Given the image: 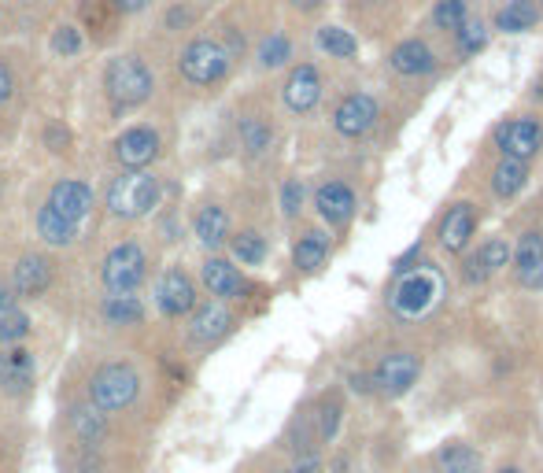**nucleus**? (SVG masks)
<instances>
[{"mask_svg":"<svg viewBox=\"0 0 543 473\" xmlns=\"http://www.w3.org/2000/svg\"><path fill=\"white\" fill-rule=\"evenodd\" d=\"M451 296V281L436 259H418L407 270H396L388 281L385 307L399 326H425L444 311Z\"/></svg>","mask_w":543,"mask_h":473,"instance_id":"nucleus-1","label":"nucleus"},{"mask_svg":"<svg viewBox=\"0 0 543 473\" xmlns=\"http://www.w3.org/2000/svg\"><path fill=\"white\" fill-rule=\"evenodd\" d=\"M159 196H163V182L156 174L133 170V174H122L111 182L108 211L115 219H145L152 207H159Z\"/></svg>","mask_w":543,"mask_h":473,"instance_id":"nucleus-2","label":"nucleus"},{"mask_svg":"<svg viewBox=\"0 0 543 473\" xmlns=\"http://www.w3.org/2000/svg\"><path fill=\"white\" fill-rule=\"evenodd\" d=\"M418 377H422V355L411 348H388L370 370V385L388 400H399L418 385Z\"/></svg>","mask_w":543,"mask_h":473,"instance_id":"nucleus-3","label":"nucleus"},{"mask_svg":"<svg viewBox=\"0 0 543 473\" xmlns=\"http://www.w3.org/2000/svg\"><path fill=\"white\" fill-rule=\"evenodd\" d=\"M152 71L137 56H115L104 71V89L115 100V108H137L152 97Z\"/></svg>","mask_w":543,"mask_h":473,"instance_id":"nucleus-4","label":"nucleus"},{"mask_svg":"<svg viewBox=\"0 0 543 473\" xmlns=\"http://www.w3.org/2000/svg\"><path fill=\"white\" fill-rule=\"evenodd\" d=\"M141 392V377L130 363H108L100 366L89 381V403H97L100 411H126Z\"/></svg>","mask_w":543,"mask_h":473,"instance_id":"nucleus-5","label":"nucleus"},{"mask_svg":"<svg viewBox=\"0 0 543 473\" xmlns=\"http://www.w3.org/2000/svg\"><path fill=\"white\" fill-rule=\"evenodd\" d=\"M492 145L499 156L521 159V163H532V159L543 156V119L540 115H510L495 126Z\"/></svg>","mask_w":543,"mask_h":473,"instance_id":"nucleus-6","label":"nucleus"},{"mask_svg":"<svg viewBox=\"0 0 543 473\" xmlns=\"http://www.w3.org/2000/svg\"><path fill=\"white\" fill-rule=\"evenodd\" d=\"M181 74L193 85H218L233 67V52L215 37H196L189 49L181 52Z\"/></svg>","mask_w":543,"mask_h":473,"instance_id":"nucleus-7","label":"nucleus"},{"mask_svg":"<svg viewBox=\"0 0 543 473\" xmlns=\"http://www.w3.org/2000/svg\"><path fill=\"white\" fill-rule=\"evenodd\" d=\"M477 226H481L477 204L473 200H451L436 222V248L444 255H462L477 237Z\"/></svg>","mask_w":543,"mask_h":473,"instance_id":"nucleus-8","label":"nucleus"},{"mask_svg":"<svg viewBox=\"0 0 543 473\" xmlns=\"http://www.w3.org/2000/svg\"><path fill=\"white\" fill-rule=\"evenodd\" d=\"M100 278H104V289L108 292H133L141 281L148 278V255L141 244L133 241H122L115 244L104 259V270H100Z\"/></svg>","mask_w":543,"mask_h":473,"instance_id":"nucleus-9","label":"nucleus"},{"mask_svg":"<svg viewBox=\"0 0 543 473\" xmlns=\"http://www.w3.org/2000/svg\"><path fill=\"white\" fill-rule=\"evenodd\" d=\"M314 211H318V219L326 222L329 230L348 233L351 222H355V211H359V193L344 178H326L314 189Z\"/></svg>","mask_w":543,"mask_h":473,"instance_id":"nucleus-10","label":"nucleus"},{"mask_svg":"<svg viewBox=\"0 0 543 473\" xmlns=\"http://www.w3.org/2000/svg\"><path fill=\"white\" fill-rule=\"evenodd\" d=\"M377 119H381V104H377L374 93H348V97L337 100L333 108V130H337L344 141H362V137L374 134Z\"/></svg>","mask_w":543,"mask_h":473,"instance_id":"nucleus-11","label":"nucleus"},{"mask_svg":"<svg viewBox=\"0 0 543 473\" xmlns=\"http://www.w3.org/2000/svg\"><path fill=\"white\" fill-rule=\"evenodd\" d=\"M462 259V285H484L503 267H510V241L507 237H484L477 248H466Z\"/></svg>","mask_w":543,"mask_h":473,"instance_id":"nucleus-12","label":"nucleus"},{"mask_svg":"<svg viewBox=\"0 0 543 473\" xmlns=\"http://www.w3.org/2000/svg\"><path fill=\"white\" fill-rule=\"evenodd\" d=\"M510 267H514V281L525 292H543V230L532 226L518 237V244H510Z\"/></svg>","mask_w":543,"mask_h":473,"instance_id":"nucleus-13","label":"nucleus"},{"mask_svg":"<svg viewBox=\"0 0 543 473\" xmlns=\"http://www.w3.org/2000/svg\"><path fill=\"white\" fill-rule=\"evenodd\" d=\"M322 74L314 63H296L281 85V104L292 111V115H311L318 104H322Z\"/></svg>","mask_w":543,"mask_h":473,"instance_id":"nucleus-14","label":"nucleus"},{"mask_svg":"<svg viewBox=\"0 0 543 473\" xmlns=\"http://www.w3.org/2000/svg\"><path fill=\"white\" fill-rule=\"evenodd\" d=\"M436 63H440V56L425 37H403L388 52V71L396 78H429L436 71Z\"/></svg>","mask_w":543,"mask_h":473,"instance_id":"nucleus-15","label":"nucleus"},{"mask_svg":"<svg viewBox=\"0 0 543 473\" xmlns=\"http://www.w3.org/2000/svg\"><path fill=\"white\" fill-rule=\"evenodd\" d=\"M156 304L167 318H185L196 307V285L181 267H167V274L159 278Z\"/></svg>","mask_w":543,"mask_h":473,"instance_id":"nucleus-16","label":"nucleus"},{"mask_svg":"<svg viewBox=\"0 0 543 473\" xmlns=\"http://www.w3.org/2000/svg\"><path fill=\"white\" fill-rule=\"evenodd\" d=\"M200 278H204L207 292L215 296V300H241L244 292H248V278L241 274V267H233L230 259H222V255H207L204 267H200Z\"/></svg>","mask_w":543,"mask_h":473,"instance_id":"nucleus-17","label":"nucleus"},{"mask_svg":"<svg viewBox=\"0 0 543 473\" xmlns=\"http://www.w3.org/2000/svg\"><path fill=\"white\" fill-rule=\"evenodd\" d=\"M45 204L60 215V219L74 222V226H82L85 215L93 211V189L85 182H78V178H67V182H56L52 185V193Z\"/></svg>","mask_w":543,"mask_h":473,"instance_id":"nucleus-18","label":"nucleus"},{"mask_svg":"<svg viewBox=\"0 0 543 473\" xmlns=\"http://www.w3.org/2000/svg\"><path fill=\"white\" fill-rule=\"evenodd\" d=\"M159 156V134L152 126H130L126 134L115 137V159L122 167L141 170Z\"/></svg>","mask_w":543,"mask_h":473,"instance_id":"nucleus-19","label":"nucleus"},{"mask_svg":"<svg viewBox=\"0 0 543 473\" xmlns=\"http://www.w3.org/2000/svg\"><path fill=\"white\" fill-rule=\"evenodd\" d=\"M329 252H333V237L322 226H307L292 244V267L296 274H318L329 263Z\"/></svg>","mask_w":543,"mask_h":473,"instance_id":"nucleus-20","label":"nucleus"},{"mask_svg":"<svg viewBox=\"0 0 543 473\" xmlns=\"http://www.w3.org/2000/svg\"><path fill=\"white\" fill-rule=\"evenodd\" d=\"M529 167L532 163L499 156L492 163V170H488V178H484L488 193H492L495 200H518V196L525 193V185H529Z\"/></svg>","mask_w":543,"mask_h":473,"instance_id":"nucleus-21","label":"nucleus"},{"mask_svg":"<svg viewBox=\"0 0 543 473\" xmlns=\"http://www.w3.org/2000/svg\"><path fill=\"white\" fill-rule=\"evenodd\" d=\"M189 315H193V322H189V340H196V344H215V340H222L233 329L230 307L222 304V300L193 307Z\"/></svg>","mask_w":543,"mask_h":473,"instance_id":"nucleus-22","label":"nucleus"},{"mask_svg":"<svg viewBox=\"0 0 543 473\" xmlns=\"http://www.w3.org/2000/svg\"><path fill=\"white\" fill-rule=\"evenodd\" d=\"M34 385V355L26 348H8L0 355V392L23 396Z\"/></svg>","mask_w":543,"mask_h":473,"instance_id":"nucleus-23","label":"nucleus"},{"mask_svg":"<svg viewBox=\"0 0 543 473\" xmlns=\"http://www.w3.org/2000/svg\"><path fill=\"white\" fill-rule=\"evenodd\" d=\"M52 285V267L45 255H23L12 270V289L19 296H41Z\"/></svg>","mask_w":543,"mask_h":473,"instance_id":"nucleus-24","label":"nucleus"},{"mask_svg":"<svg viewBox=\"0 0 543 473\" xmlns=\"http://www.w3.org/2000/svg\"><path fill=\"white\" fill-rule=\"evenodd\" d=\"M433 473H481V455L470 440H447L433 455Z\"/></svg>","mask_w":543,"mask_h":473,"instance_id":"nucleus-25","label":"nucleus"},{"mask_svg":"<svg viewBox=\"0 0 543 473\" xmlns=\"http://www.w3.org/2000/svg\"><path fill=\"white\" fill-rule=\"evenodd\" d=\"M543 19L540 4L536 0H507L499 12H495V30L499 34H525V30H536Z\"/></svg>","mask_w":543,"mask_h":473,"instance_id":"nucleus-26","label":"nucleus"},{"mask_svg":"<svg viewBox=\"0 0 543 473\" xmlns=\"http://www.w3.org/2000/svg\"><path fill=\"white\" fill-rule=\"evenodd\" d=\"M193 233L204 248H218V244L230 241V215H226V207H218V204L200 207L193 219Z\"/></svg>","mask_w":543,"mask_h":473,"instance_id":"nucleus-27","label":"nucleus"},{"mask_svg":"<svg viewBox=\"0 0 543 473\" xmlns=\"http://www.w3.org/2000/svg\"><path fill=\"white\" fill-rule=\"evenodd\" d=\"M78 230H82V226L60 219L49 204H41V211H37V233H41V241L45 244H52V248H67V244H74Z\"/></svg>","mask_w":543,"mask_h":473,"instance_id":"nucleus-28","label":"nucleus"},{"mask_svg":"<svg viewBox=\"0 0 543 473\" xmlns=\"http://www.w3.org/2000/svg\"><path fill=\"white\" fill-rule=\"evenodd\" d=\"M100 311H104V318H108L111 326H141L145 322V307L130 292H111Z\"/></svg>","mask_w":543,"mask_h":473,"instance_id":"nucleus-29","label":"nucleus"},{"mask_svg":"<svg viewBox=\"0 0 543 473\" xmlns=\"http://www.w3.org/2000/svg\"><path fill=\"white\" fill-rule=\"evenodd\" d=\"M274 145V126L263 119V115H248L241 119V148L248 159L266 156V148Z\"/></svg>","mask_w":543,"mask_h":473,"instance_id":"nucleus-30","label":"nucleus"},{"mask_svg":"<svg viewBox=\"0 0 543 473\" xmlns=\"http://www.w3.org/2000/svg\"><path fill=\"white\" fill-rule=\"evenodd\" d=\"M466 19H470V4H466V0H436L433 12H429V30H436V34H455Z\"/></svg>","mask_w":543,"mask_h":473,"instance_id":"nucleus-31","label":"nucleus"},{"mask_svg":"<svg viewBox=\"0 0 543 473\" xmlns=\"http://www.w3.org/2000/svg\"><path fill=\"white\" fill-rule=\"evenodd\" d=\"M318 49L333 56V60H355L359 56V41L344 26H322L318 30Z\"/></svg>","mask_w":543,"mask_h":473,"instance_id":"nucleus-32","label":"nucleus"},{"mask_svg":"<svg viewBox=\"0 0 543 473\" xmlns=\"http://www.w3.org/2000/svg\"><path fill=\"white\" fill-rule=\"evenodd\" d=\"M488 34H492V30H488V23H484V19H466V23L459 26V30H455V56H459V60H470V56H477V52H484V45H488Z\"/></svg>","mask_w":543,"mask_h":473,"instance_id":"nucleus-33","label":"nucleus"},{"mask_svg":"<svg viewBox=\"0 0 543 473\" xmlns=\"http://www.w3.org/2000/svg\"><path fill=\"white\" fill-rule=\"evenodd\" d=\"M230 248H233V259L241 263V267H259L266 259V237L259 230H241L230 237Z\"/></svg>","mask_w":543,"mask_h":473,"instance_id":"nucleus-34","label":"nucleus"},{"mask_svg":"<svg viewBox=\"0 0 543 473\" xmlns=\"http://www.w3.org/2000/svg\"><path fill=\"white\" fill-rule=\"evenodd\" d=\"M71 429L85 440V444H93V440L104 437V411H100L97 403H82V407H74Z\"/></svg>","mask_w":543,"mask_h":473,"instance_id":"nucleus-35","label":"nucleus"},{"mask_svg":"<svg viewBox=\"0 0 543 473\" xmlns=\"http://www.w3.org/2000/svg\"><path fill=\"white\" fill-rule=\"evenodd\" d=\"M292 60V41L289 34H270L259 45V67H266V71H274V67H285V63Z\"/></svg>","mask_w":543,"mask_h":473,"instance_id":"nucleus-36","label":"nucleus"},{"mask_svg":"<svg viewBox=\"0 0 543 473\" xmlns=\"http://www.w3.org/2000/svg\"><path fill=\"white\" fill-rule=\"evenodd\" d=\"M281 215L285 219H300L303 204H307V185H303V178H285V185H281Z\"/></svg>","mask_w":543,"mask_h":473,"instance_id":"nucleus-37","label":"nucleus"},{"mask_svg":"<svg viewBox=\"0 0 543 473\" xmlns=\"http://www.w3.org/2000/svg\"><path fill=\"white\" fill-rule=\"evenodd\" d=\"M26 333H30V318H26L19 307H4V311H0V344L8 348L15 340H23Z\"/></svg>","mask_w":543,"mask_h":473,"instance_id":"nucleus-38","label":"nucleus"},{"mask_svg":"<svg viewBox=\"0 0 543 473\" xmlns=\"http://www.w3.org/2000/svg\"><path fill=\"white\" fill-rule=\"evenodd\" d=\"M340 414H344V407H340V400L337 396H329L326 403H322V411H318V437L326 440H333L337 437V429H340Z\"/></svg>","mask_w":543,"mask_h":473,"instance_id":"nucleus-39","label":"nucleus"},{"mask_svg":"<svg viewBox=\"0 0 543 473\" xmlns=\"http://www.w3.org/2000/svg\"><path fill=\"white\" fill-rule=\"evenodd\" d=\"M52 49L60 52V56H78V49H82V37H78V30H74V26H60V30H56V37H52Z\"/></svg>","mask_w":543,"mask_h":473,"instance_id":"nucleus-40","label":"nucleus"},{"mask_svg":"<svg viewBox=\"0 0 543 473\" xmlns=\"http://www.w3.org/2000/svg\"><path fill=\"white\" fill-rule=\"evenodd\" d=\"M45 141H49L52 152H67V145H71V134L63 130L60 122H52L49 130H45Z\"/></svg>","mask_w":543,"mask_h":473,"instance_id":"nucleus-41","label":"nucleus"},{"mask_svg":"<svg viewBox=\"0 0 543 473\" xmlns=\"http://www.w3.org/2000/svg\"><path fill=\"white\" fill-rule=\"evenodd\" d=\"M193 23V8H181V4H174L167 12V30H181V26Z\"/></svg>","mask_w":543,"mask_h":473,"instance_id":"nucleus-42","label":"nucleus"},{"mask_svg":"<svg viewBox=\"0 0 543 473\" xmlns=\"http://www.w3.org/2000/svg\"><path fill=\"white\" fill-rule=\"evenodd\" d=\"M12 93H15V82H12V71L0 63V104H8L12 100Z\"/></svg>","mask_w":543,"mask_h":473,"instance_id":"nucleus-43","label":"nucleus"},{"mask_svg":"<svg viewBox=\"0 0 543 473\" xmlns=\"http://www.w3.org/2000/svg\"><path fill=\"white\" fill-rule=\"evenodd\" d=\"M148 4H152V0H115V8H119V12H126V15H133V12H145Z\"/></svg>","mask_w":543,"mask_h":473,"instance_id":"nucleus-44","label":"nucleus"},{"mask_svg":"<svg viewBox=\"0 0 543 473\" xmlns=\"http://www.w3.org/2000/svg\"><path fill=\"white\" fill-rule=\"evenodd\" d=\"M289 4L296 8V12H314V8L322 4V0H289Z\"/></svg>","mask_w":543,"mask_h":473,"instance_id":"nucleus-45","label":"nucleus"},{"mask_svg":"<svg viewBox=\"0 0 543 473\" xmlns=\"http://www.w3.org/2000/svg\"><path fill=\"white\" fill-rule=\"evenodd\" d=\"M15 289H8V285H0V311L4 307H15V296H12Z\"/></svg>","mask_w":543,"mask_h":473,"instance_id":"nucleus-46","label":"nucleus"},{"mask_svg":"<svg viewBox=\"0 0 543 473\" xmlns=\"http://www.w3.org/2000/svg\"><path fill=\"white\" fill-rule=\"evenodd\" d=\"M495 473H525V466H518V462H503Z\"/></svg>","mask_w":543,"mask_h":473,"instance_id":"nucleus-47","label":"nucleus"},{"mask_svg":"<svg viewBox=\"0 0 543 473\" xmlns=\"http://www.w3.org/2000/svg\"><path fill=\"white\" fill-rule=\"evenodd\" d=\"M536 4H540V12H543V0H536Z\"/></svg>","mask_w":543,"mask_h":473,"instance_id":"nucleus-48","label":"nucleus"},{"mask_svg":"<svg viewBox=\"0 0 543 473\" xmlns=\"http://www.w3.org/2000/svg\"><path fill=\"white\" fill-rule=\"evenodd\" d=\"M285 473H296V470H285Z\"/></svg>","mask_w":543,"mask_h":473,"instance_id":"nucleus-49","label":"nucleus"}]
</instances>
